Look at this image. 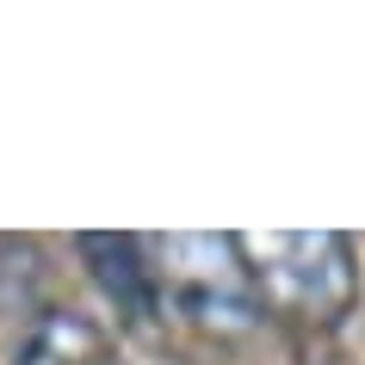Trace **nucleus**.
Here are the masks:
<instances>
[{
    "label": "nucleus",
    "mask_w": 365,
    "mask_h": 365,
    "mask_svg": "<svg viewBox=\"0 0 365 365\" xmlns=\"http://www.w3.org/2000/svg\"><path fill=\"white\" fill-rule=\"evenodd\" d=\"M149 254L161 316H180L198 334H248L267 316L242 235H149Z\"/></svg>",
    "instance_id": "nucleus-2"
},
{
    "label": "nucleus",
    "mask_w": 365,
    "mask_h": 365,
    "mask_svg": "<svg viewBox=\"0 0 365 365\" xmlns=\"http://www.w3.org/2000/svg\"><path fill=\"white\" fill-rule=\"evenodd\" d=\"M13 365H118V346L93 316H81V309H43L38 322L19 334Z\"/></svg>",
    "instance_id": "nucleus-4"
},
{
    "label": "nucleus",
    "mask_w": 365,
    "mask_h": 365,
    "mask_svg": "<svg viewBox=\"0 0 365 365\" xmlns=\"http://www.w3.org/2000/svg\"><path fill=\"white\" fill-rule=\"evenodd\" d=\"M260 304L279 322L334 328L359 297V260L341 230H260L242 235Z\"/></svg>",
    "instance_id": "nucleus-1"
},
{
    "label": "nucleus",
    "mask_w": 365,
    "mask_h": 365,
    "mask_svg": "<svg viewBox=\"0 0 365 365\" xmlns=\"http://www.w3.org/2000/svg\"><path fill=\"white\" fill-rule=\"evenodd\" d=\"M81 260L93 272V285L118 304L124 322H155L161 316V279H155L149 235H75Z\"/></svg>",
    "instance_id": "nucleus-3"
}]
</instances>
